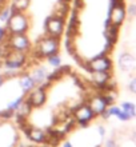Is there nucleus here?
<instances>
[{
	"label": "nucleus",
	"mask_w": 136,
	"mask_h": 147,
	"mask_svg": "<svg viewBox=\"0 0 136 147\" xmlns=\"http://www.w3.org/2000/svg\"><path fill=\"white\" fill-rule=\"evenodd\" d=\"M59 47H60L59 38H54V36L43 38L38 43L35 48V54L38 58H48L50 55L58 54Z\"/></svg>",
	"instance_id": "1"
},
{
	"label": "nucleus",
	"mask_w": 136,
	"mask_h": 147,
	"mask_svg": "<svg viewBox=\"0 0 136 147\" xmlns=\"http://www.w3.org/2000/svg\"><path fill=\"white\" fill-rule=\"evenodd\" d=\"M28 19L23 12L16 11L7 22V32L8 34H25L28 31Z\"/></svg>",
	"instance_id": "2"
},
{
	"label": "nucleus",
	"mask_w": 136,
	"mask_h": 147,
	"mask_svg": "<svg viewBox=\"0 0 136 147\" xmlns=\"http://www.w3.org/2000/svg\"><path fill=\"white\" fill-rule=\"evenodd\" d=\"M111 67H112L111 59L105 54H103V52L100 55L95 56L93 59H91L90 62H87V70L90 71V72H100V71L109 72Z\"/></svg>",
	"instance_id": "3"
},
{
	"label": "nucleus",
	"mask_w": 136,
	"mask_h": 147,
	"mask_svg": "<svg viewBox=\"0 0 136 147\" xmlns=\"http://www.w3.org/2000/svg\"><path fill=\"white\" fill-rule=\"evenodd\" d=\"M7 44L9 48L13 51H20V52H28L29 51V40L25 36V34H8L7 36Z\"/></svg>",
	"instance_id": "4"
},
{
	"label": "nucleus",
	"mask_w": 136,
	"mask_h": 147,
	"mask_svg": "<svg viewBox=\"0 0 136 147\" xmlns=\"http://www.w3.org/2000/svg\"><path fill=\"white\" fill-rule=\"evenodd\" d=\"M27 62V55L20 51L11 50L9 54L5 56V68L9 70H20L23 68L24 64Z\"/></svg>",
	"instance_id": "5"
},
{
	"label": "nucleus",
	"mask_w": 136,
	"mask_h": 147,
	"mask_svg": "<svg viewBox=\"0 0 136 147\" xmlns=\"http://www.w3.org/2000/svg\"><path fill=\"white\" fill-rule=\"evenodd\" d=\"M93 118H95V115H93V112L91 111L88 105H84V103H83V105H80L79 107H76V109L74 110L75 122L78 124H80V126H83V127L87 126Z\"/></svg>",
	"instance_id": "6"
},
{
	"label": "nucleus",
	"mask_w": 136,
	"mask_h": 147,
	"mask_svg": "<svg viewBox=\"0 0 136 147\" xmlns=\"http://www.w3.org/2000/svg\"><path fill=\"white\" fill-rule=\"evenodd\" d=\"M46 30H47V34L50 36L60 38L63 34V30H64L63 18H59V16H55V15L50 16V18L46 20Z\"/></svg>",
	"instance_id": "7"
},
{
	"label": "nucleus",
	"mask_w": 136,
	"mask_h": 147,
	"mask_svg": "<svg viewBox=\"0 0 136 147\" xmlns=\"http://www.w3.org/2000/svg\"><path fill=\"white\" fill-rule=\"evenodd\" d=\"M25 100L31 105L32 109H38L40 106H43L47 100V91L39 86H36L35 88L32 90L31 92L27 94V98Z\"/></svg>",
	"instance_id": "8"
},
{
	"label": "nucleus",
	"mask_w": 136,
	"mask_h": 147,
	"mask_svg": "<svg viewBox=\"0 0 136 147\" xmlns=\"http://www.w3.org/2000/svg\"><path fill=\"white\" fill-rule=\"evenodd\" d=\"M23 132L27 135V138L31 140L32 143L46 144V142H47V130H43V128L35 127V126L29 124Z\"/></svg>",
	"instance_id": "9"
},
{
	"label": "nucleus",
	"mask_w": 136,
	"mask_h": 147,
	"mask_svg": "<svg viewBox=\"0 0 136 147\" xmlns=\"http://www.w3.org/2000/svg\"><path fill=\"white\" fill-rule=\"evenodd\" d=\"M125 15H127V11L124 8V4H120V5H113V7L109 8V15H108V20L109 23L113 24V26H120L125 19Z\"/></svg>",
	"instance_id": "10"
},
{
	"label": "nucleus",
	"mask_w": 136,
	"mask_h": 147,
	"mask_svg": "<svg viewBox=\"0 0 136 147\" xmlns=\"http://www.w3.org/2000/svg\"><path fill=\"white\" fill-rule=\"evenodd\" d=\"M88 106H90L91 111L93 112V115L95 116H99L101 115L103 112L107 110V107H108V105H107V102H105V99L103 98V95H95V96H92L88 100Z\"/></svg>",
	"instance_id": "11"
},
{
	"label": "nucleus",
	"mask_w": 136,
	"mask_h": 147,
	"mask_svg": "<svg viewBox=\"0 0 136 147\" xmlns=\"http://www.w3.org/2000/svg\"><path fill=\"white\" fill-rule=\"evenodd\" d=\"M105 31H104V36H105V40H107V44L112 46L116 43L117 40V36H119V27L117 26H113V24L109 23V20L105 22Z\"/></svg>",
	"instance_id": "12"
},
{
	"label": "nucleus",
	"mask_w": 136,
	"mask_h": 147,
	"mask_svg": "<svg viewBox=\"0 0 136 147\" xmlns=\"http://www.w3.org/2000/svg\"><path fill=\"white\" fill-rule=\"evenodd\" d=\"M19 84H20V88H21L24 95H27L28 92H31L32 90L36 87V83L33 82V79H32L31 74H23V75H20Z\"/></svg>",
	"instance_id": "13"
},
{
	"label": "nucleus",
	"mask_w": 136,
	"mask_h": 147,
	"mask_svg": "<svg viewBox=\"0 0 136 147\" xmlns=\"http://www.w3.org/2000/svg\"><path fill=\"white\" fill-rule=\"evenodd\" d=\"M109 79H111L109 72H104V71L91 72V82H92V84H95L96 87H99V88H103Z\"/></svg>",
	"instance_id": "14"
},
{
	"label": "nucleus",
	"mask_w": 136,
	"mask_h": 147,
	"mask_svg": "<svg viewBox=\"0 0 136 147\" xmlns=\"http://www.w3.org/2000/svg\"><path fill=\"white\" fill-rule=\"evenodd\" d=\"M119 66L123 71H131L135 66V58L128 52H124L119 58Z\"/></svg>",
	"instance_id": "15"
},
{
	"label": "nucleus",
	"mask_w": 136,
	"mask_h": 147,
	"mask_svg": "<svg viewBox=\"0 0 136 147\" xmlns=\"http://www.w3.org/2000/svg\"><path fill=\"white\" fill-rule=\"evenodd\" d=\"M31 76H32V79H33V82L36 83V86H42L43 83L47 82L48 71H47L46 67H39V68L33 70V72L31 74Z\"/></svg>",
	"instance_id": "16"
},
{
	"label": "nucleus",
	"mask_w": 136,
	"mask_h": 147,
	"mask_svg": "<svg viewBox=\"0 0 136 147\" xmlns=\"http://www.w3.org/2000/svg\"><path fill=\"white\" fill-rule=\"evenodd\" d=\"M31 111H32L31 105H29V103H28V102L24 99V100L20 103L19 107L15 110L16 118H20V119H25V118L29 115V112H31Z\"/></svg>",
	"instance_id": "17"
},
{
	"label": "nucleus",
	"mask_w": 136,
	"mask_h": 147,
	"mask_svg": "<svg viewBox=\"0 0 136 147\" xmlns=\"http://www.w3.org/2000/svg\"><path fill=\"white\" fill-rule=\"evenodd\" d=\"M70 71V67H58L56 70H54L52 74H48V78H47V80H50L51 83L54 80H58L60 78H63L66 75L67 72Z\"/></svg>",
	"instance_id": "18"
},
{
	"label": "nucleus",
	"mask_w": 136,
	"mask_h": 147,
	"mask_svg": "<svg viewBox=\"0 0 136 147\" xmlns=\"http://www.w3.org/2000/svg\"><path fill=\"white\" fill-rule=\"evenodd\" d=\"M13 12H16V11L12 5H8V7H5V8H1V9H0V22L7 24V22L9 20V18L13 15Z\"/></svg>",
	"instance_id": "19"
},
{
	"label": "nucleus",
	"mask_w": 136,
	"mask_h": 147,
	"mask_svg": "<svg viewBox=\"0 0 136 147\" xmlns=\"http://www.w3.org/2000/svg\"><path fill=\"white\" fill-rule=\"evenodd\" d=\"M123 111L127 114V115L129 116V118H135L136 116V107L133 103H129V102H124L123 105H121L120 107Z\"/></svg>",
	"instance_id": "20"
},
{
	"label": "nucleus",
	"mask_w": 136,
	"mask_h": 147,
	"mask_svg": "<svg viewBox=\"0 0 136 147\" xmlns=\"http://www.w3.org/2000/svg\"><path fill=\"white\" fill-rule=\"evenodd\" d=\"M29 5V0H13L12 7L15 8V11L19 12H24Z\"/></svg>",
	"instance_id": "21"
},
{
	"label": "nucleus",
	"mask_w": 136,
	"mask_h": 147,
	"mask_svg": "<svg viewBox=\"0 0 136 147\" xmlns=\"http://www.w3.org/2000/svg\"><path fill=\"white\" fill-rule=\"evenodd\" d=\"M47 59H48V63H50L54 68H58V67H60V64H62V59H60V56H59L58 54L50 55Z\"/></svg>",
	"instance_id": "22"
},
{
	"label": "nucleus",
	"mask_w": 136,
	"mask_h": 147,
	"mask_svg": "<svg viewBox=\"0 0 136 147\" xmlns=\"http://www.w3.org/2000/svg\"><path fill=\"white\" fill-rule=\"evenodd\" d=\"M25 99V96H19V98H16L15 100H12L11 103H8V106H7V109L8 110H11V111H15L17 107L20 106V103Z\"/></svg>",
	"instance_id": "23"
},
{
	"label": "nucleus",
	"mask_w": 136,
	"mask_h": 147,
	"mask_svg": "<svg viewBox=\"0 0 136 147\" xmlns=\"http://www.w3.org/2000/svg\"><path fill=\"white\" fill-rule=\"evenodd\" d=\"M7 36H8L7 28L0 27V43H4V42H5V40H7Z\"/></svg>",
	"instance_id": "24"
},
{
	"label": "nucleus",
	"mask_w": 136,
	"mask_h": 147,
	"mask_svg": "<svg viewBox=\"0 0 136 147\" xmlns=\"http://www.w3.org/2000/svg\"><path fill=\"white\" fill-rule=\"evenodd\" d=\"M13 114H15V111H11V110L5 109L4 111H1V118H3V119H9V118L13 116Z\"/></svg>",
	"instance_id": "25"
},
{
	"label": "nucleus",
	"mask_w": 136,
	"mask_h": 147,
	"mask_svg": "<svg viewBox=\"0 0 136 147\" xmlns=\"http://www.w3.org/2000/svg\"><path fill=\"white\" fill-rule=\"evenodd\" d=\"M128 15L129 16H136V4H131V5H128Z\"/></svg>",
	"instance_id": "26"
},
{
	"label": "nucleus",
	"mask_w": 136,
	"mask_h": 147,
	"mask_svg": "<svg viewBox=\"0 0 136 147\" xmlns=\"http://www.w3.org/2000/svg\"><path fill=\"white\" fill-rule=\"evenodd\" d=\"M129 91L132 94H136V78H133L131 83H129Z\"/></svg>",
	"instance_id": "27"
},
{
	"label": "nucleus",
	"mask_w": 136,
	"mask_h": 147,
	"mask_svg": "<svg viewBox=\"0 0 136 147\" xmlns=\"http://www.w3.org/2000/svg\"><path fill=\"white\" fill-rule=\"evenodd\" d=\"M129 138H131V139H132L133 142H135V143H136V130H135V131H132V132H131V135H129Z\"/></svg>",
	"instance_id": "28"
},
{
	"label": "nucleus",
	"mask_w": 136,
	"mask_h": 147,
	"mask_svg": "<svg viewBox=\"0 0 136 147\" xmlns=\"http://www.w3.org/2000/svg\"><path fill=\"white\" fill-rule=\"evenodd\" d=\"M4 82H5V76H4V75H0V87L4 84Z\"/></svg>",
	"instance_id": "29"
},
{
	"label": "nucleus",
	"mask_w": 136,
	"mask_h": 147,
	"mask_svg": "<svg viewBox=\"0 0 136 147\" xmlns=\"http://www.w3.org/2000/svg\"><path fill=\"white\" fill-rule=\"evenodd\" d=\"M62 147H72V144L70 142H63L62 143Z\"/></svg>",
	"instance_id": "30"
},
{
	"label": "nucleus",
	"mask_w": 136,
	"mask_h": 147,
	"mask_svg": "<svg viewBox=\"0 0 136 147\" xmlns=\"http://www.w3.org/2000/svg\"><path fill=\"white\" fill-rule=\"evenodd\" d=\"M17 147H28V144H25V143H19V146Z\"/></svg>",
	"instance_id": "31"
},
{
	"label": "nucleus",
	"mask_w": 136,
	"mask_h": 147,
	"mask_svg": "<svg viewBox=\"0 0 136 147\" xmlns=\"http://www.w3.org/2000/svg\"><path fill=\"white\" fill-rule=\"evenodd\" d=\"M0 118H1V111H0Z\"/></svg>",
	"instance_id": "32"
},
{
	"label": "nucleus",
	"mask_w": 136,
	"mask_h": 147,
	"mask_svg": "<svg viewBox=\"0 0 136 147\" xmlns=\"http://www.w3.org/2000/svg\"><path fill=\"white\" fill-rule=\"evenodd\" d=\"M0 9H1V8H0Z\"/></svg>",
	"instance_id": "33"
}]
</instances>
